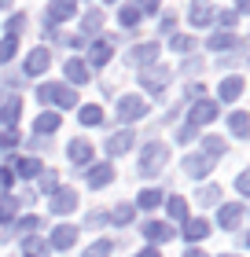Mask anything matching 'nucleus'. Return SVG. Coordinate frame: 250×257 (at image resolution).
I'll return each mask as SVG.
<instances>
[{"mask_svg": "<svg viewBox=\"0 0 250 257\" xmlns=\"http://www.w3.org/2000/svg\"><path fill=\"white\" fill-rule=\"evenodd\" d=\"M37 99H41V107H63V110H70L77 103L74 88L63 85V81H44V85L37 88Z\"/></svg>", "mask_w": 250, "mask_h": 257, "instance_id": "1", "label": "nucleus"}, {"mask_svg": "<svg viewBox=\"0 0 250 257\" xmlns=\"http://www.w3.org/2000/svg\"><path fill=\"white\" fill-rule=\"evenodd\" d=\"M170 81H173V70L165 63H151V66L140 70V88H147L151 96H158V99H162V92H165Z\"/></svg>", "mask_w": 250, "mask_h": 257, "instance_id": "2", "label": "nucleus"}, {"mask_svg": "<svg viewBox=\"0 0 250 257\" xmlns=\"http://www.w3.org/2000/svg\"><path fill=\"white\" fill-rule=\"evenodd\" d=\"M165 162H170V147L154 140V144H147V147H144V155H140L136 169L144 173V177H158V173L165 169Z\"/></svg>", "mask_w": 250, "mask_h": 257, "instance_id": "3", "label": "nucleus"}, {"mask_svg": "<svg viewBox=\"0 0 250 257\" xmlns=\"http://www.w3.org/2000/svg\"><path fill=\"white\" fill-rule=\"evenodd\" d=\"M144 114H147V99L144 96H122V99H118V121H122V125L144 118Z\"/></svg>", "mask_w": 250, "mask_h": 257, "instance_id": "4", "label": "nucleus"}, {"mask_svg": "<svg viewBox=\"0 0 250 257\" xmlns=\"http://www.w3.org/2000/svg\"><path fill=\"white\" fill-rule=\"evenodd\" d=\"M74 11H77V0H52L48 11H44V26H59V22H66V19H74Z\"/></svg>", "mask_w": 250, "mask_h": 257, "instance_id": "5", "label": "nucleus"}, {"mask_svg": "<svg viewBox=\"0 0 250 257\" xmlns=\"http://www.w3.org/2000/svg\"><path fill=\"white\" fill-rule=\"evenodd\" d=\"M22 114V96H15V92H0V125H15Z\"/></svg>", "mask_w": 250, "mask_h": 257, "instance_id": "6", "label": "nucleus"}, {"mask_svg": "<svg viewBox=\"0 0 250 257\" xmlns=\"http://www.w3.org/2000/svg\"><path fill=\"white\" fill-rule=\"evenodd\" d=\"M48 66H52V52H48V48L41 44V48H33V52L26 55V66H22V77H37V74H44Z\"/></svg>", "mask_w": 250, "mask_h": 257, "instance_id": "7", "label": "nucleus"}, {"mask_svg": "<svg viewBox=\"0 0 250 257\" xmlns=\"http://www.w3.org/2000/svg\"><path fill=\"white\" fill-rule=\"evenodd\" d=\"M213 118H217V103L213 99H195L192 103V110H188V125H210Z\"/></svg>", "mask_w": 250, "mask_h": 257, "instance_id": "8", "label": "nucleus"}, {"mask_svg": "<svg viewBox=\"0 0 250 257\" xmlns=\"http://www.w3.org/2000/svg\"><path fill=\"white\" fill-rule=\"evenodd\" d=\"M243 202H221V209H217V224L224 228V231H235L243 224Z\"/></svg>", "mask_w": 250, "mask_h": 257, "instance_id": "9", "label": "nucleus"}, {"mask_svg": "<svg viewBox=\"0 0 250 257\" xmlns=\"http://www.w3.org/2000/svg\"><path fill=\"white\" fill-rule=\"evenodd\" d=\"M48 209H52V213H59V217H63V213H74V209H77V191H74V188H59V191L52 195Z\"/></svg>", "mask_w": 250, "mask_h": 257, "instance_id": "10", "label": "nucleus"}, {"mask_svg": "<svg viewBox=\"0 0 250 257\" xmlns=\"http://www.w3.org/2000/svg\"><path fill=\"white\" fill-rule=\"evenodd\" d=\"M206 48L210 52H232V48H243V37L239 33H228V30H217L213 37H206Z\"/></svg>", "mask_w": 250, "mask_h": 257, "instance_id": "11", "label": "nucleus"}, {"mask_svg": "<svg viewBox=\"0 0 250 257\" xmlns=\"http://www.w3.org/2000/svg\"><path fill=\"white\" fill-rule=\"evenodd\" d=\"M111 55H114L111 37H107V41H92V44H89V59H85V66H107V63H111Z\"/></svg>", "mask_w": 250, "mask_h": 257, "instance_id": "12", "label": "nucleus"}, {"mask_svg": "<svg viewBox=\"0 0 250 257\" xmlns=\"http://www.w3.org/2000/svg\"><path fill=\"white\" fill-rule=\"evenodd\" d=\"M74 242H77V228L74 224H55L52 235H48V246H55V250H70Z\"/></svg>", "mask_w": 250, "mask_h": 257, "instance_id": "13", "label": "nucleus"}, {"mask_svg": "<svg viewBox=\"0 0 250 257\" xmlns=\"http://www.w3.org/2000/svg\"><path fill=\"white\" fill-rule=\"evenodd\" d=\"M66 158H70V166H89V162H92V144H89V140H70V144H66Z\"/></svg>", "mask_w": 250, "mask_h": 257, "instance_id": "14", "label": "nucleus"}, {"mask_svg": "<svg viewBox=\"0 0 250 257\" xmlns=\"http://www.w3.org/2000/svg\"><path fill=\"white\" fill-rule=\"evenodd\" d=\"M63 74H66V81H70V88H74V85H85V81L92 77L89 66H85V59H77V55H70V59L63 63Z\"/></svg>", "mask_w": 250, "mask_h": 257, "instance_id": "15", "label": "nucleus"}, {"mask_svg": "<svg viewBox=\"0 0 250 257\" xmlns=\"http://www.w3.org/2000/svg\"><path fill=\"white\" fill-rule=\"evenodd\" d=\"M217 166V158H210V155H188L184 158V169H188V177H195V180H202L206 173Z\"/></svg>", "mask_w": 250, "mask_h": 257, "instance_id": "16", "label": "nucleus"}, {"mask_svg": "<svg viewBox=\"0 0 250 257\" xmlns=\"http://www.w3.org/2000/svg\"><path fill=\"white\" fill-rule=\"evenodd\" d=\"M133 128H122V133H114V136H107V144H103V151L107 155H125V151H133Z\"/></svg>", "mask_w": 250, "mask_h": 257, "instance_id": "17", "label": "nucleus"}, {"mask_svg": "<svg viewBox=\"0 0 250 257\" xmlns=\"http://www.w3.org/2000/svg\"><path fill=\"white\" fill-rule=\"evenodd\" d=\"M11 177H22V180H33V177H41V158H33V155H26V158H19V162H11Z\"/></svg>", "mask_w": 250, "mask_h": 257, "instance_id": "18", "label": "nucleus"}, {"mask_svg": "<svg viewBox=\"0 0 250 257\" xmlns=\"http://www.w3.org/2000/svg\"><path fill=\"white\" fill-rule=\"evenodd\" d=\"M158 52H162V48H158L154 41H151V44H140V48L129 52V66H140V70H144V66H151L154 59H158Z\"/></svg>", "mask_w": 250, "mask_h": 257, "instance_id": "19", "label": "nucleus"}, {"mask_svg": "<svg viewBox=\"0 0 250 257\" xmlns=\"http://www.w3.org/2000/svg\"><path fill=\"white\" fill-rule=\"evenodd\" d=\"M85 180H89V188H107V184H114V166H107V162H100V166H92L85 173Z\"/></svg>", "mask_w": 250, "mask_h": 257, "instance_id": "20", "label": "nucleus"}, {"mask_svg": "<svg viewBox=\"0 0 250 257\" xmlns=\"http://www.w3.org/2000/svg\"><path fill=\"white\" fill-rule=\"evenodd\" d=\"M217 96H221V103H235V99L243 96V77H239V74L224 77L221 85H217Z\"/></svg>", "mask_w": 250, "mask_h": 257, "instance_id": "21", "label": "nucleus"}, {"mask_svg": "<svg viewBox=\"0 0 250 257\" xmlns=\"http://www.w3.org/2000/svg\"><path fill=\"white\" fill-rule=\"evenodd\" d=\"M188 22H192L195 30H202V26H210V22H213V8L206 4V0H195V4L188 8Z\"/></svg>", "mask_w": 250, "mask_h": 257, "instance_id": "22", "label": "nucleus"}, {"mask_svg": "<svg viewBox=\"0 0 250 257\" xmlns=\"http://www.w3.org/2000/svg\"><path fill=\"white\" fill-rule=\"evenodd\" d=\"M144 235H147L151 242H170L177 231H173V224H165V220H147V224H144Z\"/></svg>", "mask_w": 250, "mask_h": 257, "instance_id": "23", "label": "nucleus"}, {"mask_svg": "<svg viewBox=\"0 0 250 257\" xmlns=\"http://www.w3.org/2000/svg\"><path fill=\"white\" fill-rule=\"evenodd\" d=\"M33 128H37V136L44 140V136H52L55 128H59V114L55 110H41L37 114V121H33Z\"/></svg>", "mask_w": 250, "mask_h": 257, "instance_id": "24", "label": "nucleus"}, {"mask_svg": "<svg viewBox=\"0 0 250 257\" xmlns=\"http://www.w3.org/2000/svg\"><path fill=\"white\" fill-rule=\"evenodd\" d=\"M77 121H81V125H89V128L103 125V107H100V103H85V107L77 110Z\"/></svg>", "mask_w": 250, "mask_h": 257, "instance_id": "25", "label": "nucleus"}, {"mask_svg": "<svg viewBox=\"0 0 250 257\" xmlns=\"http://www.w3.org/2000/svg\"><path fill=\"white\" fill-rule=\"evenodd\" d=\"M202 155L224 158V155H228V140H224V136H202Z\"/></svg>", "mask_w": 250, "mask_h": 257, "instance_id": "26", "label": "nucleus"}, {"mask_svg": "<svg viewBox=\"0 0 250 257\" xmlns=\"http://www.w3.org/2000/svg\"><path fill=\"white\" fill-rule=\"evenodd\" d=\"M52 253V246L44 239H37V235H26L22 239V257H48Z\"/></svg>", "mask_w": 250, "mask_h": 257, "instance_id": "27", "label": "nucleus"}, {"mask_svg": "<svg viewBox=\"0 0 250 257\" xmlns=\"http://www.w3.org/2000/svg\"><path fill=\"white\" fill-rule=\"evenodd\" d=\"M210 235V224L202 217H192V220H184V239L192 242V239H206Z\"/></svg>", "mask_w": 250, "mask_h": 257, "instance_id": "28", "label": "nucleus"}, {"mask_svg": "<svg viewBox=\"0 0 250 257\" xmlns=\"http://www.w3.org/2000/svg\"><path fill=\"white\" fill-rule=\"evenodd\" d=\"M19 220V202H15V195H4L0 198V224H15Z\"/></svg>", "mask_w": 250, "mask_h": 257, "instance_id": "29", "label": "nucleus"}, {"mask_svg": "<svg viewBox=\"0 0 250 257\" xmlns=\"http://www.w3.org/2000/svg\"><path fill=\"white\" fill-rule=\"evenodd\" d=\"M136 217V206H129V202H122V206H114L111 213H107V220L111 224H129V220Z\"/></svg>", "mask_w": 250, "mask_h": 257, "instance_id": "30", "label": "nucleus"}, {"mask_svg": "<svg viewBox=\"0 0 250 257\" xmlns=\"http://www.w3.org/2000/svg\"><path fill=\"white\" fill-rule=\"evenodd\" d=\"M195 202H199V206H217V202H221V188H217V184L199 188V191H195Z\"/></svg>", "mask_w": 250, "mask_h": 257, "instance_id": "31", "label": "nucleus"}, {"mask_svg": "<svg viewBox=\"0 0 250 257\" xmlns=\"http://www.w3.org/2000/svg\"><path fill=\"white\" fill-rule=\"evenodd\" d=\"M100 26H103V11H100V8H92L89 15L81 19V37H89V33H96Z\"/></svg>", "mask_w": 250, "mask_h": 257, "instance_id": "32", "label": "nucleus"}, {"mask_svg": "<svg viewBox=\"0 0 250 257\" xmlns=\"http://www.w3.org/2000/svg\"><path fill=\"white\" fill-rule=\"evenodd\" d=\"M228 128H232V136H246L250 133V114L246 110H235L228 118Z\"/></svg>", "mask_w": 250, "mask_h": 257, "instance_id": "33", "label": "nucleus"}, {"mask_svg": "<svg viewBox=\"0 0 250 257\" xmlns=\"http://www.w3.org/2000/svg\"><path fill=\"white\" fill-rule=\"evenodd\" d=\"M154 206H162V191L158 188H147V191L136 195V209H154Z\"/></svg>", "mask_w": 250, "mask_h": 257, "instance_id": "34", "label": "nucleus"}, {"mask_svg": "<svg viewBox=\"0 0 250 257\" xmlns=\"http://www.w3.org/2000/svg\"><path fill=\"white\" fill-rule=\"evenodd\" d=\"M41 224H44V220H41V217H33V213H30V217H19V220H15V235L26 239V235H33V231H37Z\"/></svg>", "mask_w": 250, "mask_h": 257, "instance_id": "35", "label": "nucleus"}, {"mask_svg": "<svg viewBox=\"0 0 250 257\" xmlns=\"http://www.w3.org/2000/svg\"><path fill=\"white\" fill-rule=\"evenodd\" d=\"M170 48L181 52V55H188V52L195 55V37H188V33H173V37H170Z\"/></svg>", "mask_w": 250, "mask_h": 257, "instance_id": "36", "label": "nucleus"}, {"mask_svg": "<svg viewBox=\"0 0 250 257\" xmlns=\"http://www.w3.org/2000/svg\"><path fill=\"white\" fill-rule=\"evenodd\" d=\"M165 209H170V217H173V220H184V217H188V202H184L181 195H170Z\"/></svg>", "mask_w": 250, "mask_h": 257, "instance_id": "37", "label": "nucleus"}, {"mask_svg": "<svg viewBox=\"0 0 250 257\" xmlns=\"http://www.w3.org/2000/svg\"><path fill=\"white\" fill-rule=\"evenodd\" d=\"M19 140H22V136H19L15 125H11V128H0V151H15Z\"/></svg>", "mask_w": 250, "mask_h": 257, "instance_id": "38", "label": "nucleus"}, {"mask_svg": "<svg viewBox=\"0 0 250 257\" xmlns=\"http://www.w3.org/2000/svg\"><path fill=\"white\" fill-rule=\"evenodd\" d=\"M111 250H114V242L111 239H96L92 246L85 250V257H111Z\"/></svg>", "mask_w": 250, "mask_h": 257, "instance_id": "39", "label": "nucleus"}, {"mask_svg": "<svg viewBox=\"0 0 250 257\" xmlns=\"http://www.w3.org/2000/svg\"><path fill=\"white\" fill-rule=\"evenodd\" d=\"M140 19H144V15H140V11H136L133 4H129V8H122V15H118V22H122L125 30H136V22H140Z\"/></svg>", "mask_w": 250, "mask_h": 257, "instance_id": "40", "label": "nucleus"}, {"mask_svg": "<svg viewBox=\"0 0 250 257\" xmlns=\"http://www.w3.org/2000/svg\"><path fill=\"white\" fill-rule=\"evenodd\" d=\"M41 191L44 195H55L59 191V177H55L52 169H41Z\"/></svg>", "mask_w": 250, "mask_h": 257, "instance_id": "41", "label": "nucleus"}, {"mask_svg": "<svg viewBox=\"0 0 250 257\" xmlns=\"http://www.w3.org/2000/svg\"><path fill=\"white\" fill-rule=\"evenodd\" d=\"M15 52H19V37H4L0 41V63L15 59Z\"/></svg>", "mask_w": 250, "mask_h": 257, "instance_id": "42", "label": "nucleus"}, {"mask_svg": "<svg viewBox=\"0 0 250 257\" xmlns=\"http://www.w3.org/2000/svg\"><path fill=\"white\" fill-rule=\"evenodd\" d=\"M4 30H8V37H19V33L26 30V15H8Z\"/></svg>", "mask_w": 250, "mask_h": 257, "instance_id": "43", "label": "nucleus"}, {"mask_svg": "<svg viewBox=\"0 0 250 257\" xmlns=\"http://www.w3.org/2000/svg\"><path fill=\"white\" fill-rule=\"evenodd\" d=\"M195 136H199V128H195V125H188V121L177 128V144H192Z\"/></svg>", "mask_w": 250, "mask_h": 257, "instance_id": "44", "label": "nucleus"}, {"mask_svg": "<svg viewBox=\"0 0 250 257\" xmlns=\"http://www.w3.org/2000/svg\"><path fill=\"white\" fill-rule=\"evenodd\" d=\"M213 19H217V22H221V30H228V33H232L235 22H239V15H235L232 8H228V11H221V15H213Z\"/></svg>", "mask_w": 250, "mask_h": 257, "instance_id": "45", "label": "nucleus"}, {"mask_svg": "<svg viewBox=\"0 0 250 257\" xmlns=\"http://www.w3.org/2000/svg\"><path fill=\"white\" fill-rule=\"evenodd\" d=\"M202 66H206V63H202L199 55H188V59H184V74H188V77H192V74H202Z\"/></svg>", "mask_w": 250, "mask_h": 257, "instance_id": "46", "label": "nucleus"}, {"mask_svg": "<svg viewBox=\"0 0 250 257\" xmlns=\"http://www.w3.org/2000/svg\"><path fill=\"white\" fill-rule=\"evenodd\" d=\"M107 224V213H103V209H92V213L85 217V228H103Z\"/></svg>", "mask_w": 250, "mask_h": 257, "instance_id": "47", "label": "nucleus"}, {"mask_svg": "<svg viewBox=\"0 0 250 257\" xmlns=\"http://www.w3.org/2000/svg\"><path fill=\"white\" fill-rule=\"evenodd\" d=\"M133 8L140 11V15H154V11H158V0H136Z\"/></svg>", "mask_w": 250, "mask_h": 257, "instance_id": "48", "label": "nucleus"}, {"mask_svg": "<svg viewBox=\"0 0 250 257\" xmlns=\"http://www.w3.org/2000/svg\"><path fill=\"white\" fill-rule=\"evenodd\" d=\"M184 96H188V103H195V99H206V88H202L199 81H195V85H188V92H184Z\"/></svg>", "mask_w": 250, "mask_h": 257, "instance_id": "49", "label": "nucleus"}, {"mask_svg": "<svg viewBox=\"0 0 250 257\" xmlns=\"http://www.w3.org/2000/svg\"><path fill=\"white\" fill-rule=\"evenodd\" d=\"M173 26H177L173 15H162V19H158V33H173Z\"/></svg>", "mask_w": 250, "mask_h": 257, "instance_id": "50", "label": "nucleus"}, {"mask_svg": "<svg viewBox=\"0 0 250 257\" xmlns=\"http://www.w3.org/2000/svg\"><path fill=\"white\" fill-rule=\"evenodd\" d=\"M235 188H239V195H250V173H239V177H235Z\"/></svg>", "mask_w": 250, "mask_h": 257, "instance_id": "51", "label": "nucleus"}, {"mask_svg": "<svg viewBox=\"0 0 250 257\" xmlns=\"http://www.w3.org/2000/svg\"><path fill=\"white\" fill-rule=\"evenodd\" d=\"M11 184H15V177H11V169L4 166V169H0V191H8Z\"/></svg>", "mask_w": 250, "mask_h": 257, "instance_id": "52", "label": "nucleus"}, {"mask_svg": "<svg viewBox=\"0 0 250 257\" xmlns=\"http://www.w3.org/2000/svg\"><path fill=\"white\" fill-rule=\"evenodd\" d=\"M232 11H235V15H246V11H250V0H235Z\"/></svg>", "mask_w": 250, "mask_h": 257, "instance_id": "53", "label": "nucleus"}, {"mask_svg": "<svg viewBox=\"0 0 250 257\" xmlns=\"http://www.w3.org/2000/svg\"><path fill=\"white\" fill-rule=\"evenodd\" d=\"M136 257H158V246H147V250H140Z\"/></svg>", "mask_w": 250, "mask_h": 257, "instance_id": "54", "label": "nucleus"}, {"mask_svg": "<svg viewBox=\"0 0 250 257\" xmlns=\"http://www.w3.org/2000/svg\"><path fill=\"white\" fill-rule=\"evenodd\" d=\"M184 257H206V253H202V250H188Z\"/></svg>", "mask_w": 250, "mask_h": 257, "instance_id": "55", "label": "nucleus"}, {"mask_svg": "<svg viewBox=\"0 0 250 257\" xmlns=\"http://www.w3.org/2000/svg\"><path fill=\"white\" fill-rule=\"evenodd\" d=\"M8 4H11V0H0V8H8Z\"/></svg>", "mask_w": 250, "mask_h": 257, "instance_id": "56", "label": "nucleus"}, {"mask_svg": "<svg viewBox=\"0 0 250 257\" xmlns=\"http://www.w3.org/2000/svg\"><path fill=\"white\" fill-rule=\"evenodd\" d=\"M221 257H239V253H221Z\"/></svg>", "mask_w": 250, "mask_h": 257, "instance_id": "57", "label": "nucleus"}, {"mask_svg": "<svg viewBox=\"0 0 250 257\" xmlns=\"http://www.w3.org/2000/svg\"><path fill=\"white\" fill-rule=\"evenodd\" d=\"M107 4H114V0H107Z\"/></svg>", "mask_w": 250, "mask_h": 257, "instance_id": "58", "label": "nucleus"}]
</instances>
